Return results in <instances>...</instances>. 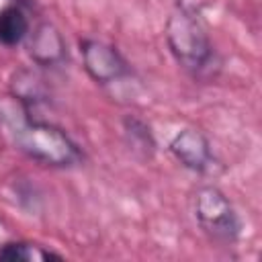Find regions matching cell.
Returning <instances> with one entry per match:
<instances>
[{
    "label": "cell",
    "instance_id": "6da1fadb",
    "mask_svg": "<svg viewBox=\"0 0 262 262\" xmlns=\"http://www.w3.org/2000/svg\"><path fill=\"white\" fill-rule=\"evenodd\" d=\"M166 39L176 61L194 78L213 76L219 70L213 43L190 8L182 6L168 18Z\"/></svg>",
    "mask_w": 262,
    "mask_h": 262
},
{
    "label": "cell",
    "instance_id": "7a4b0ae2",
    "mask_svg": "<svg viewBox=\"0 0 262 262\" xmlns=\"http://www.w3.org/2000/svg\"><path fill=\"white\" fill-rule=\"evenodd\" d=\"M14 145L43 166L70 168L82 162L80 147L66 131L51 123L35 121L29 115L20 125L14 127Z\"/></svg>",
    "mask_w": 262,
    "mask_h": 262
},
{
    "label": "cell",
    "instance_id": "3957f363",
    "mask_svg": "<svg viewBox=\"0 0 262 262\" xmlns=\"http://www.w3.org/2000/svg\"><path fill=\"white\" fill-rule=\"evenodd\" d=\"M194 217L201 229L219 244L227 246L239 237V217L217 186H201L194 192Z\"/></svg>",
    "mask_w": 262,
    "mask_h": 262
},
{
    "label": "cell",
    "instance_id": "277c9868",
    "mask_svg": "<svg viewBox=\"0 0 262 262\" xmlns=\"http://www.w3.org/2000/svg\"><path fill=\"white\" fill-rule=\"evenodd\" d=\"M80 53H82L84 70L98 84H111L129 74V66H127L125 57L117 51V47H113L104 41L82 39Z\"/></svg>",
    "mask_w": 262,
    "mask_h": 262
},
{
    "label": "cell",
    "instance_id": "5b68a950",
    "mask_svg": "<svg viewBox=\"0 0 262 262\" xmlns=\"http://www.w3.org/2000/svg\"><path fill=\"white\" fill-rule=\"evenodd\" d=\"M174 158L192 172H209L213 168V154L207 137L196 129H182L170 141Z\"/></svg>",
    "mask_w": 262,
    "mask_h": 262
},
{
    "label": "cell",
    "instance_id": "8992f818",
    "mask_svg": "<svg viewBox=\"0 0 262 262\" xmlns=\"http://www.w3.org/2000/svg\"><path fill=\"white\" fill-rule=\"evenodd\" d=\"M29 53L39 66H57L66 59L68 47L61 33L51 23H41L31 33Z\"/></svg>",
    "mask_w": 262,
    "mask_h": 262
},
{
    "label": "cell",
    "instance_id": "52a82bcc",
    "mask_svg": "<svg viewBox=\"0 0 262 262\" xmlns=\"http://www.w3.org/2000/svg\"><path fill=\"white\" fill-rule=\"evenodd\" d=\"M29 35V18L18 4H8L0 10V43L18 45Z\"/></svg>",
    "mask_w": 262,
    "mask_h": 262
},
{
    "label": "cell",
    "instance_id": "ba28073f",
    "mask_svg": "<svg viewBox=\"0 0 262 262\" xmlns=\"http://www.w3.org/2000/svg\"><path fill=\"white\" fill-rule=\"evenodd\" d=\"M0 260L4 262H47V260H61V256L39 244L8 242L0 248Z\"/></svg>",
    "mask_w": 262,
    "mask_h": 262
},
{
    "label": "cell",
    "instance_id": "9c48e42d",
    "mask_svg": "<svg viewBox=\"0 0 262 262\" xmlns=\"http://www.w3.org/2000/svg\"><path fill=\"white\" fill-rule=\"evenodd\" d=\"M125 135L129 139V145L135 149V151H141L143 156H149L156 147V141L149 133V127L135 119V117H127L125 119Z\"/></svg>",
    "mask_w": 262,
    "mask_h": 262
},
{
    "label": "cell",
    "instance_id": "30bf717a",
    "mask_svg": "<svg viewBox=\"0 0 262 262\" xmlns=\"http://www.w3.org/2000/svg\"><path fill=\"white\" fill-rule=\"evenodd\" d=\"M20 2H23V4H31V0H20Z\"/></svg>",
    "mask_w": 262,
    "mask_h": 262
}]
</instances>
